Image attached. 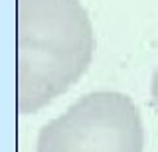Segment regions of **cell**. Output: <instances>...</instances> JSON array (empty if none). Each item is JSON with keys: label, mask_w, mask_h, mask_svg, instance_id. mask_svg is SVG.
Listing matches in <instances>:
<instances>
[{"label": "cell", "mask_w": 158, "mask_h": 152, "mask_svg": "<svg viewBox=\"0 0 158 152\" xmlns=\"http://www.w3.org/2000/svg\"><path fill=\"white\" fill-rule=\"evenodd\" d=\"M95 38L79 0H18L20 113L38 111L75 83Z\"/></svg>", "instance_id": "cell-1"}, {"label": "cell", "mask_w": 158, "mask_h": 152, "mask_svg": "<svg viewBox=\"0 0 158 152\" xmlns=\"http://www.w3.org/2000/svg\"><path fill=\"white\" fill-rule=\"evenodd\" d=\"M142 138V121L131 97L95 91L44 126L38 152H140Z\"/></svg>", "instance_id": "cell-2"}, {"label": "cell", "mask_w": 158, "mask_h": 152, "mask_svg": "<svg viewBox=\"0 0 158 152\" xmlns=\"http://www.w3.org/2000/svg\"><path fill=\"white\" fill-rule=\"evenodd\" d=\"M150 91H152V105H154V109L158 113V67H156L154 75H152V87H150Z\"/></svg>", "instance_id": "cell-3"}]
</instances>
